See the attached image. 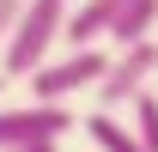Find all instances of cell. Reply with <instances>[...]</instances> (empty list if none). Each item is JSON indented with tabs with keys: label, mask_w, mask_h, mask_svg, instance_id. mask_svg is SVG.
<instances>
[{
	"label": "cell",
	"mask_w": 158,
	"mask_h": 152,
	"mask_svg": "<svg viewBox=\"0 0 158 152\" xmlns=\"http://www.w3.org/2000/svg\"><path fill=\"white\" fill-rule=\"evenodd\" d=\"M73 128V110L67 103H19V110H0V152L6 146H31V140H61Z\"/></svg>",
	"instance_id": "obj_4"
},
{
	"label": "cell",
	"mask_w": 158,
	"mask_h": 152,
	"mask_svg": "<svg viewBox=\"0 0 158 152\" xmlns=\"http://www.w3.org/2000/svg\"><path fill=\"white\" fill-rule=\"evenodd\" d=\"M6 152H61V140H31V146H6Z\"/></svg>",
	"instance_id": "obj_10"
},
{
	"label": "cell",
	"mask_w": 158,
	"mask_h": 152,
	"mask_svg": "<svg viewBox=\"0 0 158 152\" xmlns=\"http://www.w3.org/2000/svg\"><path fill=\"white\" fill-rule=\"evenodd\" d=\"M103 67H110V55H103L98 43H91V49H67L61 61L49 55L37 73H31V97H37V103H67L73 91H91L103 79Z\"/></svg>",
	"instance_id": "obj_2"
},
{
	"label": "cell",
	"mask_w": 158,
	"mask_h": 152,
	"mask_svg": "<svg viewBox=\"0 0 158 152\" xmlns=\"http://www.w3.org/2000/svg\"><path fill=\"white\" fill-rule=\"evenodd\" d=\"M152 61H158V37L116 49V55H110V67H103V79L91 85V91H98V110H128V103L152 85Z\"/></svg>",
	"instance_id": "obj_3"
},
{
	"label": "cell",
	"mask_w": 158,
	"mask_h": 152,
	"mask_svg": "<svg viewBox=\"0 0 158 152\" xmlns=\"http://www.w3.org/2000/svg\"><path fill=\"white\" fill-rule=\"evenodd\" d=\"M67 6H73V0H24L19 24L0 43V73L6 79H31L43 61H49V49L61 43V24H67Z\"/></svg>",
	"instance_id": "obj_1"
},
{
	"label": "cell",
	"mask_w": 158,
	"mask_h": 152,
	"mask_svg": "<svg viewBox=\"0 0 158 152\" xmlns=\"http://www.w3.org/2000/svg\"><path fill=\"white\" fill-rule=\"evenodd\" d=\"M19 12H24V0H0V43H6L12 24H19Z\"/></svg>",
	"instance_id": "obj_9"
},
{
	"label": "cell",
	"mask_w": 158,
	"mask_h": 152,
	"mask_svg": "<svg viewBox=\"0 0 158 152\" xmlns=\"http://www.w3.org/2000/svg\"><path fill=\"white\" fill-rule=\"evenodd\" d=\"M85 134H91L98 152H146V146L134 140V128H128L116 110H91V116H85Z\"/></svg>",
	"instance_id": "obj_7"
},
{
	"label": "cell",
	"mask_w": 158,
	"mask_h": 152,
	"mask_svg": "<svg viewBox=\"0 0 158 152\" xmlns=\"http://www.w3.org/2000/svg\"><path fill=\"white\" fill-rule=\"evenodd\" d=\"M128 110H134V122H128V128H134V140H140L146 152H158V91L146 85V91H140Z\"/></svg>",
	"instance_id": "obj_8"
},
{
	"label": "cell",
	"mask_w": 158,
	"mask_h": 152,
	"mask_svg": "<svg viewBox=\"0 0 158 152\" xmlns=\"http://www.w3.org/2000/svg\"><path fill=\"white\" fill-rule=\"evenodd\" d=\"M152 91H158V61H152Z\"/></svg>",
	"instance_id": "obj_11"
},
{
	"label": "cell",
	"mask_w": 158,
	"mask_h": 152,
	"mask_svg": "<svg viewBox=\"0 0 158 152\" xmlns=\"http://www.w3.org/2000/svg\"><path fill=\"white\" fill-rule=\"evenodd\" d=\"M0 91H6V73H0Z\"/></svg>",
	"instance_id": "obj_12"
},
{
	"label": "cell",
	"mask_w": 158,
	"mask_h": 152,
	"mask_svg": "<svg viewBox=\"0 0 158 152\" xmlns=\"http://www.w3.org/2000/svg\"><path fill=\"white\" fill-rule=\"evenodd\" d=\"M158 37V0H116V19H110V49H128V43Z\"/></svg>",
	"instance_id": "obj_6"
},
{
	"label": "cell",
	"mask_w": 158,
	"mask_h": 152,
	"mask_svg": "<svg viewBox=\"0 0 158 152\" xmlns=\"http://www.w3.org/2000/svg\"><path fill=\"white\" fill-rule=\"evenodd\" d=\"M110 19H116V0H73L67 24H61V43L67 49H91V43L110 37Z\"/></svg>",
	"instance_id": "obj_5"
}]
</instances>
